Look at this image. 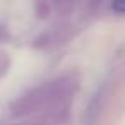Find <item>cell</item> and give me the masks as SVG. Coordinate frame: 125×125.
Segmentation results:
<instances>
[{"instance_id":"6da1fadb","label":"cell","mask_w":125,"mask_h":125,"mask_svg":"<svg viewBox=\"0 0 125 125\" xmlns=\"http://www.w3.org/2000/svg\"><path fill=\"white\" fill-rule=\"evenodd\" d=\"M113 10L125 14V0H113Z\"/></svg>"}]
</instances>
